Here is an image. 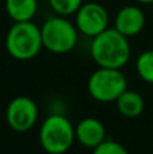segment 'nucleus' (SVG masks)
I'll list each match as a JSON object with an SVG mask.
<instances>
[{
	"label": "nucleus",
	"mask_w": 153,
	"mask_h": 154,
	"mask_svg": "<svg viewBox=\"0 0 153 154\" xmlns=\"http://www.w3.org/2000/svg\"><path fill=\"white\" fill-rule=\"evenodd\" d=\"M136 70L145 82L153 84V50H145L137 57Z\"/></svg>",
	"instance_id": "obj_12"
},
{
	"label": "nucleus",
	"mask_w": 153,
	"mask_h": 154,
	"mask_svg": "<svg viewBox=\"0 0 153 154\" xmlns=\"http://www.w3.org/2000/svg\"><path fill=\"white\" fill-rule=\"evenodd\" d=\"M38 106L27 96H18L8 103L5 109L7 125L16 133H24L34 127L38 120Z\"/></svg>",
	"instance_id": "obj_6"
},
{
	"label": "nucleus",
	"mask_w": 153,
	"mask_h": 154,
	"mask_svg": "<svg viewBox=\"0 0 153 154\" xmlns=\"http://www.w3.org/2000/svg\"><path fill=\"white\" fill-rule=\"evenodd\" d=\"M145 26V14L140 7L126 5L117 12L114 19V29L125 37L130 38L140 34Z\"/></svg>",
	"instance_id": "obj_8"
},
{
	"label": "nucleus",
	"mask_w": 153,
	"mask_h": 154,
	"mask_svg": "<svg viewBox=\"0 0 153 154\" xmlns=\"http://www.w3.org/2000/svg\"><path fill=\"white\" fill-rule=\"evenodd\" d=\"M76 141L81 146L94 150L106 139V128L96 118H84L75 127Z\"/></svg>",
	"instance_id": "obj_9"
},
{
	"label": "nucleus",
	"mask_w": 153,
	"mask_h": 154,
	"mask_svg": "<svg viewBox=\"0 0 153 154\" xmlns=\"http://www.w3.org/2000/svg\"><path fill=\"white\" fill-rule=\"evenodd\" d=\"M91 57L99 68L122 69L132 56L129 38L114 27H108L103 32L92 38Z\"/></svg>",
	"instance_id": "obj_1"
},
{
	"label": "nucleus",
	"mask_w": 153,
	"mask_h": 154,
	"mask_svg": "<svg viewBox=\"0 0 153 154\" xmlns=\"http://www.w3.org/2000/svg\"><path fill=\"white\" fill-rule=\"evenodd\" d=\"M75 141V126L64 115L52 114L41 125L39 143L48 154L67 153Z\"/></svg>",
	"instance_id": "obj_3"
},
{
	"label": "nucleus",
	"mask_w": 153,
	"mask_h": 154,
	"mask_svg": "<svg viewBox=\"0 0 153 154\" xmlns=\"http://www.w3.org/2000/svg\"><path fill=\"white\" fill-rule=\"evenodd\" d=\"M75 15L76 27L87 37L94 38L108 29V12L99 3H83Z\"/></svg>",
	"instance_id": "obj_7"
},
{
	"label": "nucleus",
	"mask_w": 153,
	"mask_h": 154,
	"mask_svg": "<svg viewBox=\"0 0 153 154\" xmlns=\"http://www.w3.org/2000/svg\"><path fill=\"white\" fill-rule=\"evenodd\" d=\"M137 3H141V4H152L153 0H136Z\"/></svg>",
	"instance_id": "obj_15"
},
{
	"label": "nucleus",
	"mask_w": 153,
	"mask_h": 154,
	"mask_svg": "<svg viewBox=\"0 0 153 154\" xmlns=\"http://www.w3.org/2000/svg\"><path fill=\"white\" fill-rule=\"evenodd\" d=\"M48 2L52 10L61 16L73 15L83 4V0H48Z\"/></svg>",
	"instance_id": "obj_13"
},
{
	"label": "nucleus",
	"mask_w": 153,
	"mask_h": 154,
	"mask_svg": "<svg viewBox=\"0 0 153 154\" xmlns=\"http://www.w3.org/2000/svg\"><path fill=\"white\" fill-rule=\"evenodd\" d=\"M87 89L96 101L111 103L127 89V81L121 69L99 68L89 76Z\"/></svg>",
	"instance_id": "obj_5"
},
{
	"label": "nucleus",
	"mask_w": 153,
	"mask_h": 154,
	"mask_svg": "<svg viewBox=\"0 0 153 154\" xmlns=\"http://www.w3.org/2000/svg\"><path fill=\"white\" fill-rule=\"evenodd\" d=\"M92 154H129V152L119 142L113 139H105L99 146L95 147Z\"/></svg>",
	"instance_id": "obj_14"
},
{
	"label": "nucleus",
	"mask_w": 153,
	"mask_h": 154,
	"mask_svg": "<svg viewBox=\"0 0 153 154\" xmlns=\"http://www.w3.org/2000/svg\"><path fill=\"white\" fill-rule=\"evenodd\" d=\"M43 48L41 27L31 20L15 22L5 37V49L18 61L33 60Z\"/></svg>",
	"instance_id": "obj_2"
},
{
	"label": "nucleus",
	"mask_w": 153,
	"mask_h": 154,
	"mask_svg": "<svg viewBox=\"0 0 153 154\" xmlns=\"http://www.w3.org/2000/svg\"><path fill=\"white\" fill-rule=\"evenodd\" d=\"M77 27L65 16L57 15L46 19L41 27L43 48L54 54L69 53L77 45Z\"/></svg>",
	"instance_id": "obj_4"
},
{
	"label": "nucleus",
	"mask_w": 153,
	"mask_h": 154,
	"mask_svg": "<svg viewBox=\"0 0 153 154\" xmlns=\"http://www.w3.org/2000/svg\"><path fill=\"white\" fill-rule=\"evenodd\" d=\"M119 114L125 118H138L144 112L145 100L144 97L133 89H126L115 100Z\"/></svg>",
	"instance_id": "obj_10"
},
{
	"label": "nucleus",
	"mask_w": 153,
	"mask_h": 154,
	"mask_svg": "<svg viewBox=\"0 0 153 154\" xmlns=\"http://www.w3.org/2000/svg\"><path fill=\"white\" fill-rule=\"evenodd\" d=\"M7 15L14 22L33 20L38 11V0H5Z\"/></svg>",
	"instance_id": "obj_11"
}]
</instances>
